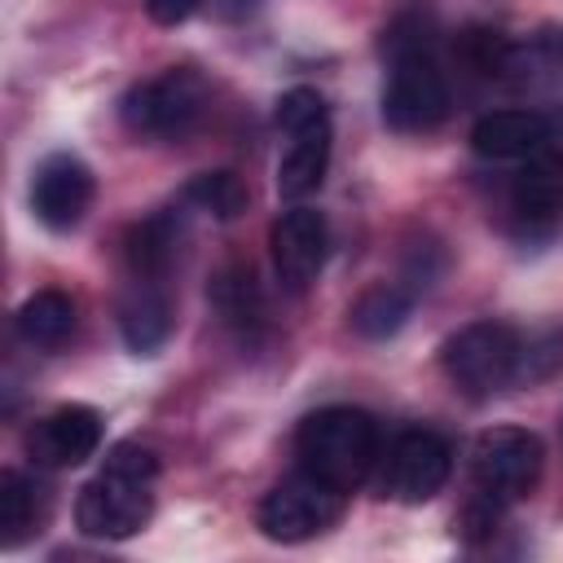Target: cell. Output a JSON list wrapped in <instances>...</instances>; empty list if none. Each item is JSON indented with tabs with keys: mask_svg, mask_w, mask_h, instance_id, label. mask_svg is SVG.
Masks as SVG:
<instances>
[{
	"mask_svg": "<svg viewBox=\"0 0 563 563\" xmlns=\"http://www.w3.org/2000/svg\"><path fill=\"white\" fill-rule=\"evenodd\" d=\"M154 475H158V457L145 444H114L106 453V466L97 479H88L79 488L75 501V523L88 537L101 541H128L132 532L145 528L150 506H154Z\"/></svg>",
	"mask_w": 563,
	"mask_h": 563,
	"instance_id": "6da1fadb",
	"label": "cell"
},
{
	"mask_svg": "<svg viewBox=\"0 0 563 563\" xmlns=\"http://www.w3.org/2000/svg\"><path fill=\"white\" fill-rule=\"evenodd\" d=\"M295 457H299V471H308L312 479L339 493H352L365 484V475L378 462V427L365 409H352V405L317 409L295 431Z\"/></svg>",
	"mask_w": 563,
	"mask_h": 563,
	"instance_id": "7a4b0ae2",
	"label": "cell"
},
{
	"mask_svg": "<svg viewBox=\"0 0 563 563\" xmlns=\"http://www.w3.org/2000/svg\"><path fill=\"white\" fill-rule=\"evenodd\" d=\"M277 128L290 136L277 163V194L286 202H303L321 189L330 167V110L317 88H290L277 101Z\"/></svg>",
	"mask_w": 563,
	"mask_h": 563,
	"instance_id": "3957f363",
	"label": "cell"
},
{
	"mask_svg": "<svg viewBox=\"0 0 563 563\" xmlns=\"http://www.w3.org/2000/svg\"><path fill=\"white\" fill-rule=\"evenodd\" d=\"M440 365L466 396H493L519 374V334L506 321H471L444 339Z\"/></svg>",
	"mask_w": 563,
	"mask_h": 563,
	"instance_id": "277c9868",
	"label": "cell"
},
{
	"mask_svg": "<svg viewBox=\"0 0 563 563\" xmlns=\"http://www.w3.org/2000/svg\"><path fill=\"white\" fill-rule=\"evenodd\" d=\"M202 79L194 70H167L158 79H145L136 84L123 106H119V119L132 136H145V141H167V136H180L194 128V119L202 114Z\"/></svg>",
	"mask_w": 563,
	"mask_h": 563,
	"instance_id": "5b68a950",
	"label": "cell"
},
{
	"mask_svg": "<svg viewBox=\"0 0 563 563\" xmlns=\"http://www.w3.org/2000/svg\"><path fill=\"white\" fill-rule=\"evenodd\" d=\"M541 440L523 427H493L475 440L471 449V471H475V488L479 497H493V501H519L537 488L541 479Z\"/></svg>",
	"mask_w": 563,
	"mask_h": 563,
	"instance_id": "8992f818",
	"label": "cell"
},
{
	"mask_svg": "<svg viewBox=\"0 0 563 563\" xmlns=\"http://www.w3.org/2000/svg\"><path fill=\"white\" fill-rule=\"evenodd\" d=\"M343 497L347 493H339V488L312 479L308 471H299V475H290V479H282L277 488L264 493L255 519H260V532L268 541L295 545V541H308V537L325 532L343 515Z\"/></svg>",
	"mask_w": 563,
	"mask_h": 563,
	"instance_id": "52a82bcc",
	"label": "cell"
},
{
	"mask_svg": "<svg viewBox=\"0 0 563 563\" xmlns=\"http://www.w3.org/2000/svg\"><path fill=\"white\" fill-rule=\"evenodd\" d=\"M449 114V84L431 57V48L391 57V75L383 88V119L396 132H431Z\"/></svg>",
	"mask_w": 563,
	"mask_h": 563,
	"instance_id": "ba28073f",
	"label": "cell"
},
{
	"mask_svg": "<svg viewBox=\"0 0 563 563\" xmlns=\"http://www.w3.org/2000/svg\"><path fill=\"white\" fill-rule=\"evenodd\" d=\"M449 466H453L449 444L435 431L413 427V431H400L391 440V449L383 457L378 488H383V497H396L405 506H422V501H431L444 488Z\"/></svg>",
	"mask_w": 563,
	"mask_h": 563,
	"instance_id": "9c48e42d",
	"label": "cell"
},
{
	"mask_svg": "<svg viewBox=\"0 0 563 563\" xmlns=\"http://www.w3.org/2000/svg\"><path fill=\"white\" fill-rule=\"evenodd\" d=\"M325 220L321 211L312 207H290L273 220L268 229V246H273V268H277V282L290 290V295H303L321 264H325Z\"/></svg>",
	"mask_w": 563,
	"mask_h": 563,
	"instance_id": "30bf717a",
	"label": "cell"
},
{
	"mask_svg": "<svg viewBox=\"0 0 563 563\" xmlns=\"http://www.w3.org/2000/svg\"><path fill=\"white\" fill-rule=\"evenodd\" d=\"M101 444V413L92 405H62L26 431V457L44 471L79 466Z\"/></svg>",
	"mask_w": 563,
	"mask_h": 563,
	"instance_id": "8fae6325",
	"label": "cell"
},
{
	"mask_svg": "<svg viewBox=\"0 0 563 563\" xmlns=\"http://www.w3.org/2000/svg\"><path fill=\"white\" fill-rule=\"evenodd\" d=\"M92 202V172L84 158L75 154H48L40 167H35V180H31V211L40 216V224L66 233L84 220Z\"/></svg>",
	"mask_w": 563,
	"mask_h": 563,
	"instance_id": "7c38bea8",
	"label": "cell"
},
{
	"mask_svg": "<svg viewBox=\"0 0 563 563\" xmlns=\"http://www.w3.org/2000/svg\"><path fill=\"white\" fill-rule=\"evenodd\" d=\"M471 150L479 158H532L559 150V132L541 110H493L471 128Z\"/></svg>",
	"mask_w": 563,
	"mask_h": 563,
	"instance_id": "4fadbf2b",
	"label": "cell"
},
{
	"mask_svg": "<svg viewBox=\"0 0 563 563\" xmlns=\"http://www.w3.org/2000/svg\"><path fill=\"white\" fill-rule=\"evenodd\" d=\"M207 295H211V308L220 312V321L229 330H238L242 339H255L264 330V317H268L264 312V295H260V282H255V273L246 264L220 268Z\"/></svg>",
	"mask_w": 563,
	"mask_h": 563,
	"instance_id": "5bb4252c",
	"label": "cell"
},
{
	"mask_svg": "<svg viewBox=\"0 0 563 563\" xmlns=\"http://www.w3.org/2000/svg\"><path fill=\"white\" fill-rule=\"evenodd\" d=\"M510 202L519 211V220L537 224V220H550L559 207H563V163H559V150H541L532 158H523L515 185H510Z\"/></svg>",
	"mask_w": 563,
	"mask_h": 563,
	"instance_id": "9a60e30c",
	"label": "cell"
},
{
	"mask_svg": "<svg viewBox=\"0 0 563 563\" xmlns=\"http://www.w3.org/2000/svg\"><path fill=\"white\" fill-rule=\"evenodd\" d=\"M172 330V308L167 299L154 290V282H136V290L119 303V334L128 343V352L136 356H154L167 343Z\"/></svg>",
	"mask_w": 563,
	"mask_h": 563,
	"instance_id": "2e32d148",
	"label": "cell"
},
{
	"mask_svg": "<svg viewBox=\"0 0 563 563\" xmlns=\"http://www.w3.org/2000/svg\"><path fill=\"white\" fill-rule=\"evenodd\" d=\"M172 251H176V220L172 211H158L141 224L128 229V242H123V255H128V268L136 282H154L167 273L172 264Z\"/></svg>",
	"mask_w": 563,
	"mask_h": 563,
	"instance_id": "e0dca14e",
	"label": "cell"
},
{
	"mask_svg": "<svg viewBox=\"0 0 563 563\" xmlns=\"http://www.w3.org/2000/svg\"><path fill=\"white\" fill-rule=\"evenodd\" d=\"M70 330H75V303L62 290H35L18 308V334L31 347H57L70 339Z\"/></svg>",
	"mask_w": 563,
	"mask_h": 563,
	"instance_id": "ac0fdd59",
	"label": "cell"
},
{
	"mask_svg": "<svg viewBox=\"0 0 563 563\" xmlns=\"http://www.w3.org/2000/svg\"><path fill=\"white\" fill-rule=\"evenodd\" d=\"M409 290L405 286H396V282H378V286H369L356 303H352V330L361 334V339H387V334H396L400 325H405V317H409Z\"/></svg>",
	"mask_w": 563,
	"mask_h": 563,
	"instance_id": "d6986e66",
	"label": "cell"
},
{
	"mask_svg": "<svg viewBox=\"0 0 563 563\" xmlns=\"http://www.w3.org/2000/svg\"><path fill=\"white\" fill-rule=\"evenodd\" d=\"M40 488L22 475V471H4L0 475V541L4 545H18L35 519H40Z\"/></svg>",
	"mask_w": 563,
	"mask_h": 563,
	"instance_id": "ffe728a7",
	"label": "cell"
},
{
	"mask_svg": "<svg viewBox=\"0 0 563 563\" xmlns=\"http://www.w3.org/2000/svg\"><path fill=\"white\" fill-rule=\"evenodd\" d=\"M185 198L202 211H211L216 220H233L242 207H246V185L233 176V172H198L189 185H185Z\"/></svg>",
	"mask_w": 563,
	"mask_h": 563,
	"instance_id": "44dd1931",
	"label": "cell"
},
{
	"mask_svg": "<svg viewBox=\"0 0 563 563\" xmlns=\"http://www.w3.org/2000/svg\"><path fill=\"white\" fill-rule=\"evenodd\" d=\"M145 9H150V18L158 26H180L198 9V0H145Z\"/></svg>",
	"mask_w": 563,
	"mask_h": 563,
	"instance_id": "7402d4cb",
	"label": "cell"
}]
</instances>
